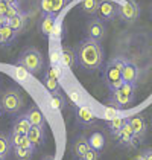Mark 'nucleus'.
Returning a JSON list of instances; mask_svg holds the SVG:
<instances>
[{"label": "nucleus", "instance_id": "nucleus-1", "mask_svg": "<svg viewBox=\"0 0 152 160\" xmlns=\"http://www.w3.org/2000/svg\"><path fill=\"white\" fill-rule=\"evenodd\" d=\"M76 60L79 66L87 72L97 70L103 62V49L101 43L90 38L82 40L76 49Z\"/></svg>", "mask_w": 152, "mask_h": 160}, {"label": "nucleus", "instance_id": "nucleus-2", "mask_svg": "<svg viewBox=\"0 0 152 160\" xmlns=\"http://www.w3.org/2000/svg\"><path fill=\"white\" fill-rule=\"evenodd\" d=\"M125 58L122 57H117L113 58L107 62L105 66V70H103V76H105V82L108 88L114 92L117 90L119 87L123 84V79H122V69H123V64H125Z\"/></svg>", "mask_w": 152, "mask_h": 160}, {"label": "nucleus", "instance_id": "nucleus-3", "mask_svg": "<svg viewBox=\"0 0 152 160\" xmlns=\"http://www.w3.org/2000/svg\"><path fill=\"white\" fill-rule=\"evenodd\" d=\"M15 66H21V67H25L29 73L35 75L43 70V67H44V58H43L41 52L38 49H35V48H27V49H25L20 53Z\"/></svg>", "mask_w": 152, "mask_h": 160}, {"label": "nucleus", "instance_id": "nucleus-4", "mask_svg": "<svg viewBox=\"0 0 152 160\" xmlns=\"http://www.w3.org/2000/svg\"><path fill=\"white\" fill-rule=\"evenodd\" d=\"M23 102H25V99L21 96V93L18 90H15V88L6 90L2 95V98H0V105H2L3 111H6L9 114L18 113L21 110V107H23Z\"/></svg>", "mask_w": 152, "mask_h": 160}, {"label": "nucleus", "instance_id": "nucleus-5", "mask_svg": "<svg viewBox=\"0 0 152 160\" xmlns=\"http://www.w3.org/2000/svg\"><path fill=\"white\" fill-rule=\"evenodd\" d=\"M134 101V84L123 82L117 90L113 92V105L116 108H126Z\"/></svg>", "mask_w": 152, "mask_h": 160}, {"label": "nucleus", "instance_id": "nucleus-6", "mask_svg": "<svg viewBox=\"0 0 152 160\" xmlns=\"http://www.w3.org/2000/svg\"><path fill=\"white\" fill-rule=\"evenodd\" d=\"M117 15L126 23H134L140 15V6L137 0H125L123 5H119Z\"/></svg>", "mask_w": 152, "mask_h": 160}, {"label": "nucleus", "instance_id": "nucleus-7", "mask_svg": "<svg viewBox=\"0 0 152 160\" xmlns=\"http://www.w3.org/2000/svg\"><path fill=\"white\" fill-rule=\"evenodd\" d=\"M97 17L99 20L105 22H111L114 17L119 14V5H116L111 0H101L99 3V9H97Z\"/></svg>", "mask_w": 152, "mask_h": 160}, {"label": "nucleus", "instance_id": "nucleus-8", "mask_svg": "<svg viewBox=\"0 0 152 160\" xmlns=\"http://www.w3.org/2000/svg\"><path fill=\"white\" fill-rule=\"evenodd\" d=\"M117 140H119V143L120 145H123V147H137V143H139V137L134 134V131H132V128H131V125L126 123L123 125V128L117 133Z\"/></svg>", "mask_w": 152, "mask_h": 160}, {"label": "nucleus", "instance_id": "nucleus-9", "mask_svg": "<svg viewBox=\"0 0 152 160\" xmlns=\"http://www.w3.org/2000/svg\"><path fill=\"white\" fill-rule=\"evenodd\" d=\"M105 32H107V28L103 25V22L99 18L90 20L87 23V35H88L90 40L101 43V40H103V37H105Z\"/></svg>", "mask_w": 152, "mask_h": 160}, {"label": "nucleus", "instance_id": "nucleus-10", "mask_svg": "<svg viewBox=\"0 0 152 160\" xmlns=\"http://www.w3.org/2000/svg\"><path fill=\"white\" fill-rule=\"evenodd\" d=\"M128 123L131 125L134 134L137 136L139 139H143L146 136V131H148V125H146V121L141 114H134V116H129L128 118Z\"/></svg>", "mask_w": 152, "mask_h": 160}, {"label": "nucleus", "instance_id": "nucleus-11", "mask_svg": "<svg viewBox=\"0 0 152 160\" xmlns=\"http://www.w3.org/2000/svg\"><path fill=\"white\" fill-rule=\"evenodd\" d=\"M76 121L82 125H93L97 121L96 114L85 105H76Z\"/></svg>", "mask_w": 152, "mask_h": 160}, {"label": "nucleus", "instance_id": "nucleus-12", "mask_svg": "<svg viewBox=\"0 0 152 160\" xmlns=\"http://www.w3.org/2000/svg\"><path fill=\"white\" fill-rule=\"evenodd\" d=\"M137 78H139V67L132 61H125L123 69H122V79H123V82L135 84Z\"/></svg>", "mask_w": 152, "mask_h": 160}, {"label": "nucleus", "instance_id": "nucleus-13", "mask_svg": "<svg viewBox=\"0 0 152 160\" xmlns=\"http://www.w3.org/2000/svg\"><path fill=\"white\" fill-rule=\"evenodd\" d=\"M26 116H27V119H29V122H31L32 127H43V128H44L46 118H44L43 111L40 110V107H38V105H32V107L27 110Z\"/></svg>", "mask_w": 152, "mask_h": 160}, {"label": "nucleus", "instance_id": "nucleus-14", "mask_svg": "<svg viewBox=\"0 0 152 160\" xmlns=\"http://www.w3.org/2000/svg\"><path fill=\"white\" fill-rule=\"evenodd\" d=\"M9 142L12 148H35V145L31 142L27 134H18V133H11L9 134Z\"/></svg>", "mask_w": 152, "mask_h": 160}, {"label": "nucleus", "instance_id": "nucleus-15", "mask_svg": "<svg viewBox=\"0 0 152 160\" xmlns=\"http://www.w3.org/2000/svg\"><path fill=\"white\" fill-rule=\"evenodd\" d=\"M88 149H90V145H88V139L87 137H84V136L76 137L75 142H73V154H75V157H84Z\"/></svg>", "mask_w": 152, "mask_h": 160}, {"label": "nucleus", "instance_id": "nucleus-16", "mask_svg": "<svg viewBox=\"0 0 152 160\" xmlns=\"http://www.w3.org/2000/svg\"><path fill=\"white\" fill-rule=\"evenodd\" d=\"M55 23H56V15H53V14H50V15H43V18L40 22V32L43 35L50 37Z\"/></svg>", "mask_w": 152, "mask_h": 160}, {"label": "nucleus", "instance_id": "nucleus-17", "mask_svg": "<svg viewBox=\"0 0 152 160\" xmlns=\"http://www.w3.org/2000/svg\"><path fill=\"white\" fill-rule=\"evenodd\" d=\"M31 127H32V125L29 122L27 116L23 114V116H20V118H17V119L14 121L12 131L14 133H18V134H27L29 130H31Z\"/></svg>", "mask_w": 152, "mask_h": 160}, {"label": "nucleus", "instance_id": "nucleus-18", "mask_svg": "<svg viewBox=\"0 0 152 160\" xmlns=\"http://www.w3.org/2000/svg\"><path fill=\"white\" fill-rule=\"evenodd\" d=\"M76 52L72 48H63L61 49V62H63L65 67L69 69H73L76 66Z\"/></svg>", "mask_w": 152, "mask_h": 160}, {"label": "nucleus", "instance_id": "nucleus-19", "mask_svg": "<svg viewBox=\"0 0 152 160\" xmlns=\"http://www.w3.org/2000/svg\"><path fill=\"white\" fill-rule=\"evenodd\" d=\"M88 145L91 149H96V151L101 152L102 149H103V147H105V136L102 134L101 131L91 133L88 137Z\"/></svg>", "mask_w": 152, "mask_h": 160}, {"label": "nucleus", "instance_id": "nucleus-20", "mask_svg": "<svg viewBox=\"0 0 152 160\" xmlns=\"http://www.w3.org/2000/svg\"><path fill=\"white\" fill-rule=\"evenodd\" d=\"M26 18H27V17H26V14L21 11L20 14H17L15 17L9 18V20H8V25L11 26L17 34H20V32L25 29V26H26Z\"/></svg>", "mask_w": 152, "mask_h": 160}, {"label": "nucleus", "instance_id": "nucleus-21", "mask_svg": "<svg viewBox=\"0 0 152 160\" xmlns=\"http://www.w3.org/2000/svg\"><path fill=\"white\" fill-rule=\"evenodd\" d=\"M15 37H17V32L9 25L2 26V29H0V44H9L15 40Z\"/></svg>", "mask_w": 152, "mask_h": 160}, {"label": "nucleus", "instance_id": "nucleus-22", "mask_svg": "<svg viewBox=\"0 0 152 160\" xmlns=\"http://www.w3.org/2000/svg\"><path fill=\"white\" fill-rule=\"evenodd\" d=\"M27 137L31 139V142L35 147L41 145L44 142V130H43V127H31V130L27 133Z\"/></svg>", "mask_w": 152, "mask_h": 160}, {"label": "nucleus", "instance_id": "nucleus-23", "mask_svg": "<svg viewBox=\"0 0 152 160\" xmlns=\"http://www.w3.org/2000/svg\"><path fill=\"white\" fill-rule=\"evenodd\" d=\"M128 118H122V116H116L113 119H110L108 121V130H110V133L114 136H117V133L123 128V125L126 123Z\"/></svg>", "mask_w": 152, "mask_h": 160}, {"label": "nucleus", "instance_id": "nucleus-24", "mask_svg": "<svg viewBox=\"0 0 152 160\" xmlns=\"http://www.w3.org/2000/svg\"><path fill=\"white\" fill-rule=\"evenodd\" d=\"M50 107L53 108V110H56V111L64 110V107H65V98H64L59 92L52 93V96H50Z\"/></svg>", "mask_w": 152, "mask_h": 160}, {"label": "nucleus", "instance_id": "nucleus-25", "mask_svg": "<svg viewBox=\"0 0 152 160\" xmlns=\"http://www.w3.org/2000/svg\"><path fill=\"white\" fill-rule=\"evenodd\" d=\"M101 0H82L81 2V9L85 14H96L99 9Z\"/></svg>", "mask_w": 152, "mask_h": 160}, {"label": "nucleus", "instance_id": "nucleus-26", "mask_svg": "<svg viewBox=\"0 0 152 160\" xmlns=\"http://www.w3.org/2000/svg\"><path fill=\"white\" fill-rule=\"evenodd\" d=\"M9 149H11L9 136H6L5 133H0V157L6 159V156L9 154Z\"/></svg>", "mask_w": 152, "mask_h": 160}, {"label": "nucleus", "instance_id": "nucleus-27", "mask_svg": "<svg viewBox=\"0 0 152 160\" xmlns=\"http://www.w3.org/2000/svg\"><path fill=\"white\" fill-rule=\"evenodd\" d=\"M35 148H14V154L17 160H31Z\"/></svg>", "mask_w": 152, "mask_h": 160}, {"label": "nucleus", "instance_id": "nucleus-28", "mask_svg": "<svg viewBox=\"0 0 152 160\" xmlns=\"http://www.w3.org/2000/svg\"><path fill=\"white\" fill-rule=\"evenodd\" d=\"M69 3V0H50V5H52V12L53 15L59 14L65 8V5Z\"/></svg>", "mask_w": 152, "mask_h": 160}, {"label": "nucleus", "instance_id": "nucleus-29", "mask_svg": "<svg viewBox=\"0 0 152 160\" xmlns=\"http://www.w3.org/2000/svg\"><path fill=\"white\" fill-rule=\"evenodd\" d=\"M38 6H40V11L43 12V15H50L52 12V5L50 0H38Z\"/></svg>", "mask_w": 152, "mask_h": 160}, {"label": "nucleus", "instance_id": "nucleus-30", "mask_svg": "<svg viewBox=\"0 0 152 160\" xmlns=\"http://www.w3.org/2000/svg\"><path fill=\"white\" fill-rule=\"evenodd\" d=\"M50 37L53 38V40H61V37H63V23H61V20H56Z\"/></svg>", "mask_w": 152, "mask_h": 160}, {"label": "nucleus", "instance_id": "nucleus-31", "mask_svg": "<svg viewBox=\"0 0 152 160\" xmlns=\"http://www.w3.org/2000/svg\"><path fill=\"white\" fill-rule=\"evenodd\" d=\"M27 76H29V72L26 70L25 67L17 66V69H15V78H17L20 82H25L26 79H27Z\"/></svg>", "mask_w": 152, "mask_h": 160}, {"label": "nucleus", "instance_id": "nucleus-32", "mask_svg": "<svg viewBox=\"0 0 152 160\" xmlns=\"http://www.w3.org/2000/svg\"><path fill=\"white\" fill-rule=\"evenodd\" d=\"M61 62V49L56 48V49L50 50V64L52 66H58Z\"/></svg>", "mask_w": 152, "mask_h": 160}, {"label": "nucleus", "instance_id": "nucleus-33", "mask_svg": "<svg viewBox=\"0 0 152 160\" xmlns=\"http://www.w3.org/2000/svg\"><path fill=\"white\" fill-rule=\"evenodd\" d=\"M101 157V154H99V151H96V149H91L90 148L88 151H87V154L82 157L84 160H99Z\"/></svg>", "mask_w": 152, "mask_h": 160}, {"label": "nucleus", "instance_id": "nucleus-34", "mask_svg": "<svg viewBox=\"0 0 152 160\" xmlns=\"http://www.w3.org/2000/svg\"><path fill=\"white\" fill-rule=\"evenodd\" d=\"M20 12H21L20 6H12V5H11V6H9V9H8V12H6V15H5V17H6V18L9 20V18H12V17H15L17 14H20Z\"/></svg>", "mask_w": 152, "mask_h": 160}, {"label": "nucleus", "instance_id": "nucleus-35", "mask_svg": "<svg viewBox=\"0 0 152 160\" xmlns=\"http://www.w3.org/2000/svg\"><path fill=\"white\" fill-rule=\"evenodd\" d=\"M9 6H11V5H9L6 0H0V17H2V15H6Z\"/></svg>", "mask_w": 152, "mask_h": 160}, {"label": "nucleus", "instance_id": "nucleus-36", "mask_svg": "<svg viewBox=\"0 0 152 160\" xmlns=\"http://www.w3.org/2000/svg\"><path fill=\"white\" fill-rule=\"evenodd\" d=\"M69 96H70V99H72L75 104L79 105V102H81V95H79L76 90H70V92H69Z\"/></svg>", "mask_w": 152, "mask_h": 160}, {"label": "nucleus", "instance_id": "nucleus-37", "mask_svg": "<svg viewBox=\"0 0 152 160\" xmlns=\"http://www.w3.org/2000/svg\"><path fill=\"white\" fill-rule=\"evenodd\" d=\"M105 118L110 121V119H113V118H116V107L114 108H111V107H108L107 110H105Z\"/></svg>", "mask_w": 152, "mask_h": 160}, {"label": "nucleus", "instance_id": "nucleus-38", "mask_svg": "<svg viewBox=\"0 0 152 160\" xmlns=\"http://www.w3.org/2000/svg\"><path fill=\"white\" fill-rule=\"evenodd\" d=\"M141 156H143V159L145 160H152V149H146Z\"/></svg>", "mask_w": 152, "mask_h": 160}, {"label": "nucleus", "instance_id": "nucleus-39", "mask_svg": "<svg viewBox=\"0 0 152 160\" xmlns=\"http://www.w3.org/2000/svg\"><path fill=\"white\" fill-rule=\"evenodd\" d=\"M6 2L12 6H20V0H6Z\"/></svg>", "mask_w": 152, "mask_h": 160}, {"label": "nucleus", "instance_id": "nucleus-40", "mask_svg": "<svg viewBox=\"0 0 152 160\" xmlns=\"http://www.w3.org/2000/svg\"><path fill=\"white\" fill-rule=\"evenodd\" d=\"M43 160H55V159H53L52 156H46V157H44V159H43Z\"/></svg>", "mask_w": 152, "mask_h": 160}, {"label": "nucleus", "instance_id": "nucleus-41", "mask_svg": "<svg viewBox=\"0 0 152 160\" xmlns=\"http://www.w3.org/2000/svg\"><path fill=\"white\" fill-rule=\"evenodd\" d=\"M2 114H3V108H2V105H0V118H2Z\"/></svg>", "mask_w": 152, "mask_h": 160}, {"label": "nucleus", "instance_id": "nucleus-42", "mask_svg": "<svg viewBox=\"0 0 152 160\" xmlns=\"http://www.w3.org/2000/svg\"><path fill=\"white\" fill-rule=\"evenodd\" d=\"M135 160H145V159H143V156H139V157H137Z\"/></svg>", "mask_w": 152, "mask_h": 160}, {"label": "nucleus", "instance_id": "nucleus-43", "mask_svg": "<svg viewBox=\"0 0 152 160\" xmlns=\"http://www.w3.org/2000/svg\"><path fill=\"white\" fill-rule=\"evenodd\" d=\"M75 160H84L82 157H75Z\"/></svg>", "mask_w": 152, "mask_h": 160}, {"label": "nucleus", "instance_id": "nucleus-44", "mask_svg": "<svg viewBox=\"0 0 152 160\" xmlns=\"http://www.w3.org/2000/svg\"><path fill=\"white\" fill-rule=\"evenodd\" d=\"M0 160H5V159H2V157H0Z\"/></svg>", "mask_w": 152, "mask_h": 160}, {"label": "nucleus", "instance_id": "nucleus-45", "mask_svg": "<svg viewBox=\"0 0 152 160\" xmlns=\"http://www.w3.org/2000/svg\"><path fill=\"white\" fill-rule=\"evenodd\" d=\"M151 12H152V6H151Z\"/></svg>", "mask_w": 152, "mask_h": 160}, {"label": "nucleus", "instance_id": "nucleus-46", "mask_svg": "<svg viewBox=\"0 0 152 160\" xmlns=\"http://www.w3.org/2000/svg\"><path fill=\"white\" fill-rule=\"evenodd\" d=\"M0 29H2V28H0Z\"/></svg>", "mask_w": 152, "mask_h": 160}]
</instances>
